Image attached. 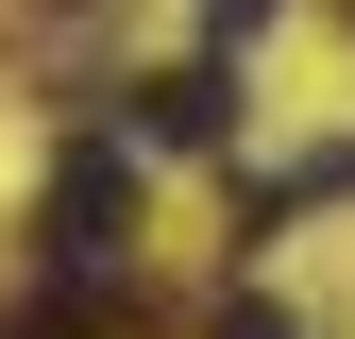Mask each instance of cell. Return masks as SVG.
<instances>
[{
  "instance_id": "2",
  "label": "cell",
  "mask_w": 355,
  "mask_h": 339,
  "mask_svg": "<svg viewBox=\"0 0 355 339\" xmlns=\"http://www.w3.org/2000/svg\"><path fill=\"white\" fill-rule=\"evenodd\" d=\"M136 136H153V153H220V136H237L220 51H187V68H153V85H136Z\"/></svg>"
},
{
  "instance_id": "5",
  "label": "cell",
  "mask_w": 355,
  "mask_h": 339,
  "mask_svg": "<svg viewBox=\"0 0 355 339\" xmlns=\"http://www.w3.org/2000/svg\"><path fill=\"white\" fill-rule=\"evenodd\" d=\"M203 339H304V322H288V306H254V288H237V306H220Z\"/></svg>"
},
{
  "instance_id": "4",
  "label": "cell",
  "mask_w": 355,
  "mask_h": 339,
  "mask_svg": "<svg viewBox=\"0 0 355 339\" xmlns=\"http://www.w3.org/2000/svg\"><path fill=\"white\" fill-rule=\"evenodd\" d=\"M271 34V0H203V51H254Z\"/></svg>"
},
{
  "instance_id": "1",
  "label": "cell",
  "mask_w": 355,
  "mask_h": 339,
  "mask_svg": "<svg viewBox=\"0 0 355 339\" xmlns=\"http://www.w3.org/2000/svg\"><path fill=\"white\" fill-rule=\"evenodd\" d=\"M34 254L119 288V254H136V153H119V136H68V153H51V187H34Z\"/></svg>"
},
{
  "instance_id": "3",
  "label": "cell",
  "mask_w": 355,
  "mask_h": 339,
  "mask_svg": "<svg viewBox=\"0 0 355 339\" xmlns=\"http://www.w3.org/2000/svg\"><path fill=\"white\" fill-rule=\"evenodd\" d=\"M102 322H119V288H102V272H34L17 306H0V339H102Z\"/></svg>"
}]
</instances>
